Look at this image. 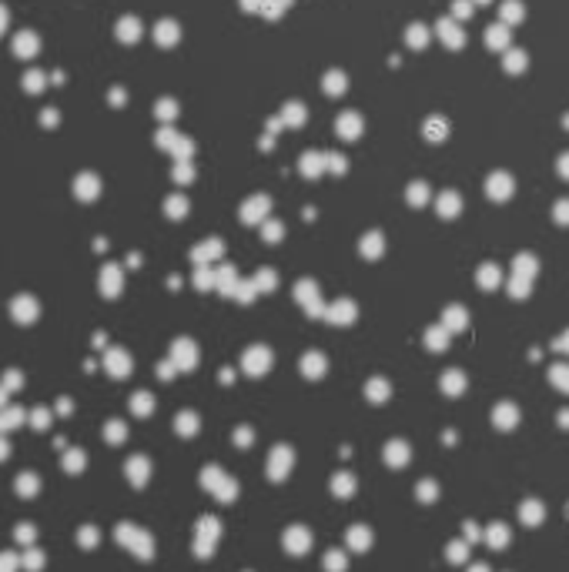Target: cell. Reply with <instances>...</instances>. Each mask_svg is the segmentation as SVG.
Here are the masks:
<instances>
[{
	"label": "cell",
	"mask_w": 569,
	"mask_h": 572,
	"mask_svg": "<svg viewBox=\"0 0 569 572\" xmlns=\"http://www.w3.org/2000/svg\"><path fill=\"white\" fill-rule=\"evenodd\" d=\"M486 194L493 201H509L516 194V177L509 171H493L486 177Z\"/></svg>",
	"instance_id": "obj_1"
},
{
	"label": "cell",
	"mask_w": 569,
	"mask_h": 572,
	"mask_svg": "<svg viewBox=\"0 0 569 572\" xmlns=\"http://www.w3.org/2000/svg\"><path fill=\"white\" fill-rule=\"evenodd\" d=\"M486 47L496 51V54H503L506 47H513V27H506L503 21L489 24V27H486Z\"/></svg>",
	"instance_id": "obj_2"
},
{
	"label": "cell",
	"mask_w": 569,
	"mask_h": 572,
	"mask_svg": "<svg viewBox=\"0 0 569 572\" xmlns=\"http://www.w3.org/2000/svg\"><path fill=\"white\" fill-rule=\"evenodd\" d=\"M493 425L496 429H516L519 425V405L516 402H499V405L493 408Z\"/></svg>",
	"instance_id": "obj_3"
},
{
	"label": "cell",
	"mask_w": 569,
	"mask_h": 572,
	"mask_svg": "<svg viewBox=\"0 0 569 572\" xmlns=\"http://www.w3.org/2000/svg\"><path fill=\"white\" fill-rule=\"evenodd\" d=\"M519 519H523V526H543L546 522V506L539 502V499H526L523 506H519Z\"/></svg>",
	"instance_id": "obj_4"
},
{
	"label": "cell",
	"mask_w": 569,
	"mask_h": 572,
	"mask_svg": "<svg viewBox=\"0 0 569 572\" xmlns=\"http://www.w3.org/2000/svg\"><path fill=\"white\" fill-rule=\"evenodd\" d=\"M513 275L529 278V281H533V278L539 275V258H536L533 251H519V254L513 258Z\"/></svg>",
	"instance_id": "obj_5"
},
{
	"label": "cell",
	"mask_w": 569,
	"mask_h": 572,
	"mask_svg": "<svg viewBox=\"0 0 569 572\" xmlns=\"http://www.w3.org/2000/svg\"><path fill=\"white\" fill-rule=\"evenodd\" d=\"M503 67H506V74H523L526 67H529V54H526L523 47H506Z\"/></svg>",
	"instance_id": "obj_6"
},
{
	"label": "cell",
	"mask_w": 569,
	"mask_h": 572,
	"mask_svg": "<svg viewBox=\"0 0 569 572\" xmlns=\"http://www.w3.org/2000/svg\"><path fill=\"white\" fill-rule=\"evenodd\" d=\"M499 21H503L506 27L523 24L526 21V4L523 0H503V7H499Z\"/></svg>",
	"instance_id": "obj_7"
},
{
	"label": "cell",
	"mask_w": 569,
	"mask_h": 572,
	"mask_svg": "<svg viewBox=\"0 0 569 572\" xmlns=\"http://www.w3.org/2000/svg\"><path fill=\"white\" fill-rule=\"evenodd\" d=\"M476 281H479V288L493 291V288L503 285V268H499V264H493V261H486L479 271H476Z\"/></svg>",
	"instance_id": "obj_8"
},
{
	"label": "cell",
	"mask_w": 569,
	"mask_h": 572,
	"mask_svg": "<svg viewBox=\"0 0 569 572\" xmlns=\"http://www.w3.org/2000/svg\"><path fill=\"white\" fill-rule=\"evenodd\" d=\"M439 37H442V44L446 47H462L466 44V33H462V27L456 21H439Z\"/></svg>",
	"instance_id": "obj_9"
},
{
	"label": "cell",
	"mask_w": 569,
	"mask_h": 572,
	"mask_svg": "<svg viewBox=\"0 0 569 572\" xmlns=\"http://www.w3.org/2000/svg\"><path fill=\"white\" fill-rule=\"evenodd\" d=\"M549 385L569 395V362H559V365H553V368H549Z\"/></svg>",
	"instance_id": "obj_10"
},
{
	"label": "cell",
	"mask_w": 569,
	"mask_h": 572,
	"mask_svg": "<svg viewBox=\"0 0 569 572\" xmlns=\"http://www.w3.org/2000/svg\"><path fill=\"white\" fill-rule=\"evenodd\" d=\"M459 211H462V198L456 191H446V194L439 198V214H442V218H456Z\"/></svg>",
	"instance_id": "obj_11"
},
{
	"label": "cell",
	"mask_w": 569,
	"mask_h": 572,
	"mask_svg": "<svg viewBox=\"0 0 569 572\" xmlns=\"http://www.w3.org/2000/svg\"><path fill=\"white\" fill-rule=\"evenodd\" d=\"M486 542H489L493 549H506V546H509V529H506L503 522H493L489 532H486Z\"/></svg>",
	"instance_id": "obj_12"
},
{
	"label": "cell",
	"mask_w": 569,
	"mask_h": 572,
	"mask_svg": "<svg viewBox=\"0 0 569 572\" xmlns=\"http://www.w3.org/2000/svg\"><path fill=\"white\" fill-rule=\"evenodd\" d=\"M446 328H452V331H462L466 328V321H469V315H466V308H459V305H452V308H446Z\"/></svg>",
	"instance_id": "obj_13"
},
{
	"label": "cell",
	"mask_w": 569,
	"mask_h": 572,
	"mask_svg": "<svg viewBox=\"0 0 569 572\" xmlns=\"http://www.w3.org/2000/svg\"><path fill=\"white\" fill-rule=\"evenodd\" d=\"M509 295H513L516 301H523V298H529V295H533V281H529V278H519V275H513V278H509Z\"/></svg>",
	"instance_id": "obj_14"
},
{
	"label": "cell",
	"mask_w": 569,
	"mask_h": 572,
	"mask_svg": "<svg viewBox=\"0 0 569 572\" xmlns=\"http://www.w3.org/2000/svg\"><path fill=\"white\" fill-rule=\"evenodd\" d=\"M426 134H429V141H442V137H449V121L432 118V121L426 124Z\"/></svg>",
	"instance_id": "obj_15"
},
{
	"label": "cell",
	"mask_w": 569,
	"mask_h": 572,
	"mask_svg": "<svg viewBox=\"0 0 569 572\" xmlns=\"http://www.w3.org/2000/svg\"><path fill=\"white\" fill-rule=\"evenodd\" d=\"M442 388H446L449 395H459L462 388H466V375H462V372H449L446 378H442Z\"/></svg>",
	"instance_id": "obj_16"
},
{
	"label": "cell",
	"mask_w": 569,
	"mask_h": 572,
	"mask_svg": "<svg viewBox=\"0 0 569 572\" xmlns=\"http://www.w3.org/2000/svg\"><path fill=\"white\" fill-rule=\"evenodd\" d=\"M549 214H553V221H556V224L569 228V198H559L556 204H553V211H549Z\"/></svg>",
	"instance_id": "obj_17"
},
{
	"label": "cell",
	"mask_w": 569,
	"mask_h": 572,
	"mask_svg": "<svg viewBox=\"0 0 569 572\" xmlns=\"http://www.w3.org/2000/svg\"><path fill=\"white\" fill-rule=\"evenodd\" d=\"M426 41H429V31L422 27V24H416V27L409 31V44H412V47H426Z\"/></svg>",
	"instance_id": "obj_18"
},
{
	"label": "cell",
	"mask_w": 569,
	"mask_h": 572,
	"mask_svg": "<svg viewBox=\"0 0 569 572\" xmlns=\"http://www.w3.org/2000/svg\"><path fill=\"white\" fill-rule=\"evenodd\" d=\"M446 341H449L446 328H432V331H429V345H432V348H446Z\"/></svg>",
	"instance_id": "obj_19"
},
{
	"label": "cell",
	"mask_w": 569,
	"mask_h": 572,
	"mask_svg": "<svg viewBox=\"0 0 569 572\" xmlns=\"http://www.w3.org/2000/svg\"><path fill=\"white\" fill-rule=\"evenodd\" d=\"M452 14H456L459 21L472 17V0H456V4H452Z\"/></svg>",
	"instance_id": "obj_20"
},
{
	"label": "cell",
	"mask_w": 569,
	"mask_h": 572,
	"mask_svg": "<svg viewBox=\"0 0 569 572\" xmlns=\"http://www.w3.org/2000/svg\"><path fill=\"white\" fill-rule=\"evenodd\" d=\"M553 352L569 355V328L563 331V335H556V338H553Z\"/></svg>",
	"instance_id": "obj_21"
},
{
	"label": "cell",
	"mask_w": 569,
	"mask_h": 572,
	"mask_svg": "<svg viewBox=\"0 0 569 572\" xmlns=\"http://www.w3.org/2000/svg\"><path fill=\"white\" fill-rule=\"evenodd\" d=\"M409 198H412V204H422V201L429 198L426 184H412V191H409Z\"/></svg>",
	"instance_id": "obj_22"
},
{
	"label": "cell",
	"mask_w": 569,
	"mask_h": 572,
	"mask_svg": "<svg viewBox=\"0 0 569 572\" xmlns=\"http://www.w3.org/2000/svg\"><path fill=\"white\" fill-rule=\"evenodd\" d=\"M556 171H559V177H566V181H569V151H563V155H559Z\"/></svg>",
	"instance_id": "obj_23"
},
{
	"label": "cell",
	"mask_w": 569,
	"mask_h": 572,
	"mask_svg": "<svg viewBox=\"0 0 569 572\" xmlns=\"http://www.w3.org/2000/svg\"><path fill=\"white\" fill-rule=\"evenodd\" d=\"M449 556H452V559H466V546H462V542H456Z\"/></svg>",
	"instance_id": "obj_24"
},
{
	"label": "cell",
	"mask_w": 569,
	"mask_h": 572,
	"mask_svg": "<svg viewBox=\"0 0 569 572\" xmlns=\"http://www.w3.org/2000/svg\"><path fill=\"white\" fill-rule=\"evenodd\" d=\"M559 425H563V429H569V408H563V412H559Z\"/></svg>",
	"instance_id": "obj_25"
},
{
	"label": "cell",
	"mask_w": 569,
	"mask_h": 572,
	"mask_svg": "<svg viewBox=\"0 0 569 572\" xmlns=\"http://www.w3.org/2000/svg\"><path fill=\"white\" fill-rule=\"evenodd\" d=\"M469 572H489V566H472Z\"/></svg>",
	"instance_id": "obj_26"
},
{
	"label": "cell",
	"mask_w": 569,
	"mask_h": 572,
	"mask_svg": "<svg viewBox=\"0 0 569 572\" xmlns=\"http://www.w3.org/2000/svg\"><path fill=\"white\" fill-rule=\"evenodd\" d=\"M476 4H493V0H476Z\"/></svg>",
	"instance_id": "obj_27"
}]
</instances>
